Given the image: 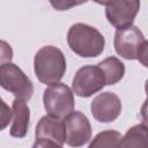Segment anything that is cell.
<instances>
[{
  "mask_svg": "<svg viewBox=\"0 0 148 148\" xmlns=\"http://www.w3.org/2000/svg\"><path fill=\"white\" fill-rule=\"evenodd\" d=\"M113 45L120 57L128 60L138 59L143 66H147L148 42L138 27L130 25L117 30Z\"/></svg>",
  "mask_w": 148,
  "mask_h": 148,
  "instance_id": "3",
  "label": "cell"
},
{
  "mask_svg": "<svg viewBox=\"0 0 148 148\" xmlns=\"http://www.w3.org/2000/svg\"><path fill=\"white\" fill-rule=\"evenodd\" d=\"M13 125L10 127V135L13 138H24L29 130L30 111L27 103L22 99L15 98L13 101Z\"/></svg>",
  "mask_w": 148,
  "mask_h": 148,
  "instance_id": "11",
  "label": "cell"
},
{
  "mask_svg": "<svg viewBox=\"0 0 148 148\" xmlns=\"http://www.w3.org/2000/svg\"><path fill=\"white\" fill-rule=\"evenodd\" d=\"M44 108L50 116L66 118L74 111L75 101L72 89L64 83H54L44 90Z\"/></svg>",
  "mask_w": 148,
  "mask_h": 148,
  "instance_id": "4",
  "label": "cell"
},
{
  "mask_svg": "<svg viewBox=\"0 0 148 148\" xmlns=\"http://www.w3.org/2000/svg\"><path fill=\"white\" fill-rule=\"evenodd\" d=\"M73 91L80 97H90L101 91L105 86L103 72L96 66L81 67L73 79Z\"/></svg>",
  "mask_w": 148,
  "mask_h": 148,
  "instance_id": "6",
  "label": "cell"
},
{
  "mask_svg": "<svg viewBox=\"0 0 148 148\" xmlns=\"http://www.w3.org/2000/svg\"><path fill=\"white\" fill-rule=\"evenodd\" d=\"M105 7V15L117 30L133 25V21L139 13L140 1H103L98 2Z\"/></svg>",
  "mask_w": 148,
  "mask_h": 148,
  "instance_id": "7",
  "label": "cell"
},
{
  "mask_svg": "<svg viewBox=\"0 0 148 148\" xmlns=\"http://www.w3.org/2000/svg\"><path fill=\"white\" fill-rule=\"evenodd\" d=\"M32 148H62V146L47 139H36Z\"/></svg>",
  "mask_w": 148,
  "mask_h": 148,
  "instance_id": "17",
  "label": "cell"
},
{
  "mask_svg": "<svg viewBox=\"0 0 148 148\" xmlns=\"http://www.w3.org/2000/svg\"><path fill=\"white\" fill-rule=\"evenodd\" d=\"M119 148H148V131L146 125L139 124L130 130L121 138Z\"/></svg>",
  "mask_w": 148,
  "mask_h": 148,
  "instance_id": "13",
  "label": "cell"
},
{
  "mask_svg": "<svg viewBox=\"0 0 148 148\" xmlns=\"http://www.w3.org/2000/svg\"><path fill=\"white\" fill-rule=\"evenodd\" d=\"M82 2H64V1H60V2H53L51 1V5L53 7H56L58 10H65V9H68L69 7H73V6H76V5H80Z\"/></svg>",
  "mask_w": 148,
  "mask_h": 148,
  "instance_id": "18",
  "label": "cell"
},
{
  "mask_svg": "<svg viewBox=\"0 0 148 148\" xmlns=\"http://www.w3.org/2000/svg\"><path fill=\"white\" fill-rule=\"evenodd\" d=\"M97 66L103 72L105 84H108V86L118 83L125 74L124 64L120 61V59H118L116 57H109V58L102 60L101 62H98Z\"/></svg>",
  "mask_w": 148,
  "mask_h": 148,
  "instance_id": "12",
  "label": "cell"
},
{
  "mask_svg": "<svg viewBox=\"0 0 148 148\" xmlns=\"http://www.w3.org/2000/svg\"><path fill=\"white\" fill-rule=\"evenodd\" d=\"M0 86L17 99L29 101L34 94V84L24 72L15 64L8 62L0 67Z\"/></svg>",
  "mask_w": 148,
  "mask_h": 148,
  "instance_id": "5",
  "label": "cell"
},
{
  "mask_svg": "<svg viewBox=\"0 0 148 148\" xmlns=\"http://www.w3.org/2000/svg\"><path fill=\"white\" fill-rule=\"evenodd\" d=\"M34 71L42 83L50 86L58 83L66 72V59L64 53L56 46H43L35 54Z\"/></svg>",
  "mask_w": 148,
  "mask_h": 148,
  "instance_id": "2",
  "label": "cell"
},
{
  "mask_svg": "<svg viewBox=\"0 0 148 148\" xmlns=\"http://www.w3.org/2000/svg\"><path fill=\"white\" fill-rule=\"evenodd\" d=\"M36 139H47L62 146L66 142L65 121L53 116H44L40 118L35 131Z\"/></svg>",
  "mask_w": 148,
  "mask_h": 148,
  "instance_id": "10",
  "label": "cell"
},
{
  "mask_svg": "<svg viewBox=\"0 0 148 148\" xmlns=\"http://www.w3.org/2000/svg\"><path fill=\"white\" fill-rule=\"evenodd\" d=\"M121 138V134L117 131H103L92 139L88 148H119Z\"/></svg>",
  "mask_w": 148,
  "mask_h": 148,
  "instance_id": "14",
  "label": "cell"
},
{
  "mask_svg": "<svg viewBox=\"0 0 148 148\" xmlns=\"http://www.w3.org/2000/svg\"><path fill=\"white\" fill-rule=\"evenodd\" d=\"M67 43L74 53L83 58L98 57L105 46L104 36L96 28L84 23H75L69 28Z\"/></svg>",
  "mask_w": 148,
  "mask_h": 148,
  "instance_id": "1",
  "label": "cell"
},
{
  "mask_svg": "<svg viewBox=\"0 0 148 148\" xmlns=\"http://www.w3.org/2000/svg\"><path fill=\"white\" fill-rule=\"evenodd\" d=\"M13 118V110L0 97V132L5 130Z\"/></svg>",
  "mask_w": 148,
  "mask_h": 148,
  "instance_id": "15",
  "label": "cell"
},
{
  "mask_svg": "<svg viewBox=\"0 0 148 148\" xmlns=\"http://www.w3.org/2000/svg\"><path fill=\"white\" fill-rule=\"evenodd\" d=\"M12 59H13L12 46L5 40H0V67L5 64L10 62Z\"/></svg>",
  "mask_w": 148,
  "mask_h": 148,
  "instance_id": "16",
  "label": "cell"
},
{
  "mask_svg": "<svg viewBox=\"0 0 148 148\" xmlns=\"http://www.w3.org/2000/svg\"><path fill=\"white\" fill-rule=\"evenodd\" d=\"M90 110L94 118L99 123H111L119 117L121 102L120 98L111 91L101 92L92 99Z\"/></svg>",
  "mask_w": 148,
  "mask_h": 148,
  "instance_id": "9",
  "label": "cell"
},
{
  "mask_svg": "<svg viewBox=\"0 0 148 148\" xmlns=\"http://www.w3.org/2000/svg\"><path fill=\"white\" fill-rule=\"evenodd\" d=\"M66 143L69 147H81L91 138V126L82 112L73 111L65 118Z\"/></svg>",
  "mask_w": 148,
  "mask_h": 148,
  "instance_id": "8",
  "label": "cell"
}]
</instances>
